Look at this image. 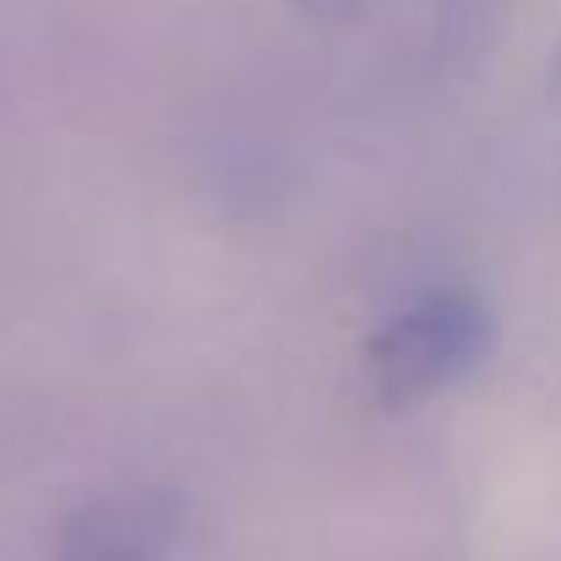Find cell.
<instances>
[{
  "instance_id": "cell-1",
  "label": "cell",
  "mask_w": 561,
  "mask_h": 561,
  "mask_svg": "<svg viewBox=\"0 0 561 561\" xmlns=\"http://www.w3.org/2000/svg\"><path fill=\"white\" fill-rule=\"evenodd\" d=\"M491 344L496 317L474 289H431L371 333L366 376L387 403H414L474 376Z\"/></svg>"
},
{
  "instance_id": "cell-2",
  "label": "cell",
  "mask_w": 561,
  "mask_h": 561,
  "mask_svg": "<svg viewBox=\"0 0 561 561\" xmlns=\"http://www.w3.org/2000/svg\"><path fill=\"white\" fill-rule=\"evenodd\" d=\"M55 561H159V535H153L148 513L88 507L60 529Z\"/></svg>"
},
{
  "instance_id": "cell-3",
  "label": "cell",
  "mask_w": 561,
  "mask_h": 561,
  "mask_svg": "<svg viewBox=\"0 0 561 561\" xmlns=\"http://www.w3.org/2000/svg\"><path fill=\"white\" fill-rule=\"evenodd\" d=\"M295 5H300L306 16H350L360 0H295Z\"/></svg>"
},
{
  "instance_id": "cell-4",
  "label": "cell",
  "mask_w": 561,
  "mask_h": 561,
  "mask_svg": "<svg viewBox=\"0 0 561 561\" xmlns=\"http://www.w3.org/2000/svg\"><path fill=\"white\" fill-rule=\"evenodd\" d=\"M546 88H551V104L561 110V44H557V55H551V82Z\"/></svg>"
}]
</instances>
